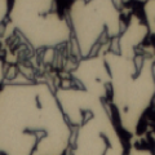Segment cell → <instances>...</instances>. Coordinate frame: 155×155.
Returning a JSON list of instances; mask_svg holds the SVG:
<instances>
[{
    "instance_id": "5",
    "label": "cell",
    "mask_w": 155,
    "mask_h": 155,
    "mask_svg": "<svg viewBox=\"0 0 155 155\" xmlns=\"http://www.w3.org/2000/svg\"><path fill=\"white\" fill-rule=\"evenodd\" d=\"M81 57L93 54L104 39H116L123 19L115 0H61Z\"/></svg>"
},
{
    "instance_id": "2",
    "label": "cell",
    "mask_w": 155,
    "mask_h": 155,
    "mask_svg": "<svg viewBox=\"0 0 155 155\" xmlns=\"http://www.w3.org/2000/svg\"><path fill=\"white\" fill-rule=\"evenodd\" d=\"M143 19L132 16L118 35L116 51L104 53L110 75V106L118 127L134 134L154 104L155 58L138 51L147 38Z\"/></svg>"
},
{
    "instance_id": "7",
    "label": "cell",
    "mask_w": 155,
    "mask_h": 155,
    "mask_svg": "<svg viewBox=\"0 0 155 155\" xmlns=\"http://www.w3.org/2000/svg\"><path fill=\"white\" fill-rule=\"evenodd\" d=\"M9 7H11V0H0V25L7 21Z\"/></svg>"
},
{
    "instance_id": "4",
    "label": "cell",
    "mask_w": 155,
    "mask_h": 155,
    "mask_svg": "<svg viewBox=\"0 0 155 155\" xmlns=\"http://www.w3.org/2000/svg\"><path fill=\"white\" fill-rule=\"evenodd\" d=\"M7 19L35 51L60 47L72 38L61 0H11Z\"/></svg>"
},
{
    "instance_id": "3",
    "label": "cell",
    "mask_w": 155,
    "mask_h": 155,
    "mask_svg": "<svg viewBox=\"0 0 155 155\" xmlns=\"http://www.w3.org/2000/svg\"><path fill=\"white\" fill-rule=\"evenodd\" d=\"M57 100L72 129L70 153L120 155L125 153L120 128L107 105L110 91L79 85L56 89Z\"/></svg>"
},
{
    "instance_id": "9",
    "label": "cell",
    "mask_w": 155,
    "mask_h": 155,
    "mask_svg": "<svg viewBox=\"0 0 155 155\" xmlns=\"http://www.w3.org/2000/svg\"><path fill=\"white\" fill-rule=\"evenodd\" d=\"M122 2H124V3H129V2H140V3H143L145 0H122Z\"/></svg>"
},
{
    "instance_id": "1",
    "label": "cell",
    "mask_w": 155,
    "mask_h": 155,
    "mask_svg": "<svg viewBox=\"0 0 155 155\" xmlns=\"http://www.w3.org/2000/svg\"><path fill=\"white\" fill-rule=\"evenodd\" d=\"M72 129L56 91L44 81L0 84V154L61 155Z\"/></svg>"
},
{
    "instance_id": "8",
    "label": "cell",
    "mask_w": 155,
    "mask_h": 155,
    "mask_svg": "<svg viewBox=\"0 0 155 155\" xmlns=\"http://www.w3.org/2000/svg\"><path fill=\"white\" fill-rule=\"evenodd\" d=\"M4 79H5V66H4V62L0 57V84L4 81Z\"/></svg>"
},
{
    "instance_id": "6",
    "label": "cell",
    "mask_w": 155,
    "mask_h": 155,
    "mask_svg": "<svg viewBox=\"0 0 155 155\" xmlns=\"http://www.w3.org/2000/svg\"><path fill=\"white\" fill-rule=\"evenodd\" d=\"M143 16L145 23L149 34L155 35V0H145L143 2Z\"/></svg>"
},
{
    "instance_id": "10",
    "label": "cell",
    "mask_w": 155,
    "mask_h": 155,
    "mask_svg": "<svg viewBox=\"0 0 155 155\" xmlns=\"http://www.w3.org/2000/svg\"><path fill=\"white\" fill-rule=\"evenodd\" d=\"M154 104H155V97H154Z\"/></svg>"
}]
</instances>
